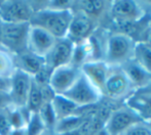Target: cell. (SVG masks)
<instances>
[{
  "label": "cell",
  "mask_w": 151,
  "mask_h": 135,
  "mask_svg": "<svg viewBox=\"0 0 151 135\" xmlns=\"http://www.w3.org/2000/svg\"><path fill=\"white\" fill-rule=\"evenodd\" d=\"M40 88V93H41V97L43 100V103H50L52 99L55 98V96L57 95L54 92V90L52 89V87L50 86V84H46L43 86H39Z\"/></svg>",
  "instance_id": "obj_30"
},
{
  "label": "cell",
  "mask_w": 151,
  "mask_h": 135,
  "mask_svg": "<svg viewBox=\"0 0 151 135\" xmlns=\"http://www.w3.org/2000/svg\"><path fill=\"white\" fill-rule=\"evenodd\" d=\"M52 109L55 112L57 120H61L64 118L70 117L72 115H75L78 109V107L70 99L65 97L64 95H58L57 94L52 102Z\"/></svg>",
  "instance_id": "obj_20"
},
{
  "label": "cell",
  "mask_w": 151,
  "mask_h": 135,
  "mask_svg": "<svg viewBox=\"0 0 151 135\" xmlns=\"http://www.w3.org/2000/svg\"><path fill=\"white\" fill-rule=\"evenodd\" d=\"M10 87H12V77H0V92L9 94Z\"/></svg>",
  "instance_id": "obj_32"
},
{
  "label": "cell",
  "mask_w": 151,
  "mask_h": 135,
  "mask_svg": "<svg viewBox=\"0 0 151 135\" xmlns=\"http://www.w3.org/2000/svg\"><path fill=\"white\" fill-rule=\"evenodd\" d=\"M31 84L32 77L30 75L20 70H14L12 76V87L9 91V97L14 107H26Z\"/></svg>",
  "instance_id": "obj_12"
},
{
  "label": "cell",
  "mask_w": 151,
  "mask_h": 135,
  "mask_svg": "<svg viewBox=\"0 0 151 135\" xmlns=\"http://www.w3.org/2000/svg\"><path fill=\"white\" fill-rule=\"evenodd\" d=\"M14 64L16 70H20L33 77L39 70L44 67V58L32 53L27 49L14 55Z\"/></svg>",
  "instance_id": "obj_16"
},
{
  "label": "cell",
  "mask_w": 151,
  "mask_h": 135,
  "mask_svg": "<svg viewBox=\"0 0 151 135\" xmlns=\"http://www.w3.org/2000/svg\"><path fill=\"white\" fill-rule=\"evenodd\" d=\"M63 95L75 103L78 107H93L98 104L104 98L103 94L88 81V79L82 73L72 87Z\"/></svg>",
  "instance_id": "obj_4"
},
{
  "label": "cell",
  "mask_w": 151,
  "mask_h": 135,
  "mask_svg": "<svg viewBox=\"0 0 151 135\" xmlns=\"http://www.w3.org/2000/svg\"><path fill=\"white\" fill-rule=\"evenodd\" d=\"M120 68L136 90L144 89L151 85V75L136 64L134 60L125 63Z\"/></svg>",
  "instance_id": "obj_17"
},
{
  "label": "cell",
  "mask_w": 151,
  "mask_h": 135,
  "mask_svg": "<svg viewBox=\"0 0 151 135\" xmlns=\"http://www.w3.org/2000/svg\"><path fill=\"white\" fill-rule=\"evenodd\" d=\"M133 60L144 71L151 75V47L143 41H137L134 49Z\"/></svg>",
  "instance_id": "obj_21"
},
{
  "label": "cell",
  "mask_w": 151,
  "mask_h": 135,
  "mask_svg": "<svg viewBox=\"0 0 151 135\" xmlns=\"http://www.w3.org/2000/svg\"><path fill=\"white\" fill-rule=\"evenodd\" d=\"M122 135H151V124L140 122L129 128Z\"/></svg>",
  "instance_id": "obj_27"
},
{
  "label": "cell",
  "mask_w": 151,
  "mask_h": 135,
  "mask_svg": "<svg viewBox=\"0 0 151 135\" xmlns=\"http://www.w3.org/2000/svg\"><path fill=\"white\" fill-rule=\"evenodd\" d=\"M0 47H1V22H0Z\"/></svg>",
  "instance_id": "obj_38"
},
{
  "label": "cell",
  "mask_w": 151,
  "mask_h": 135,
  "mask_svg": "<svg viewBox=\"0 0 151 135\" xmlns=\"http://www.w3.org/2000/svg\"><path fill=\"white\" fill-rule=\"evenodd\" d=\"M50 74H52V71H50L47 68L44 66L41 70H39V71L32 77V79H33V81L35 82L38 86H43V85H46V84H50Z\"/></svg>",
  "instance_id": "obj_28"
},
{
  "label": "cell",
  "mask_w": 151,
  "mask_h": 135,
  "mask_svg": "<svg viewBox=\"0 0 151 135\" xmlns=\"http://www.w3.org/2000/svg\"><path fill=\"white\" fill-rule=\"evenodd\" d=\"M135 40L127 33H114L106 40L104 60L110 67H121L133 60Z\"/></svg>",
  "instance_id": "obj_2"
},
{
  "label": "cell",
  "mask_w": 151,
  "mask_h": 135,
  "mask_svg": "<svg viewBox=\"0 0 151 135\" xmlns=\"http://www.w3.org/2000/svg\"><path fill=\"white\" fill-rule=\"evenodd\" d=\"M33 14L31 1H0V21L3 23H30Z\"/></svg>",
  "instance_id": "obj_7"
},
{
  "label": "cell",
  "mask_w": 151,
  "mask_h": 135,
  "mask_svg": "<svg viewBox=\"0 0 151 135\" xmlns=\"http://www.w3.org/2000/svg\"><path fill=\"white\" fill-rule=\"evenodd\" d=\"M37 114L40 119H41L45 129L54 131L55 125H56L58 120H57L55 112L52 109V103H43L39 109V111L37 112Z\"/></svg>",
  "instance_id": "obj_25"
},
{
  "label": "cell",
  "mask_w": 151,
  "mask_h": 135,
  "mask_svg": "<svg viewBox=\"0 0 151 135\" xmlns=\"http://www.w3.org/2000/svg\"><path fill=\"white\" fill-rule=\"evenodd\" d=\"M97 25L86 14L80 11H73V18L68 29L67 37L74 44L80 43L90 38L96 31Z\"/></svg>",
  "instance_id": "obj_11"
},
{
  "label": "cell",
  "mask_w": 151,
  "mask_h": 135,
  "mask_svg": "<svg viewBox=\"0 0 151 135\" xmlns=\"http://www.w3.org/2000/svg\"><path fill=\"white\" fill-rule=\"evenodd\" d=\"M151 86V85H150ZM150 86L136 90L127 100L125 105L133 109L142 121L151 123V89Z\"/></svg>",
  "instance_id": "obj_14"
},
{
  "label": "cell",
  "mask_w": 151,
  "mask_h": 135,
  "mask_svg": "<svg viewBox=\"0 0 151 135\" xmlns=\"http://www.w3.org/2000/svg\"><path fill=\"white\" fill-rule=\"evenodd\" d=\"M81 75L80 68L73 65H65L52 71L50 78V86L58 95H63L72 87L76 80Z\"/></svg>",
  "instance_id": "obj_8"
},
{
  "label": "cell",
  "mask_w": 151,
  "mask_h": 135,
  "mask_svg": "<svg viewBox=\"0 0 151 135\" xmlns=\"http://www.w3.org/2000/svg\"><path fill=\"white\" fill-rule=\"evenodd\" d=\"M29 114L30 113L26 107H18L14 105L10 107L7 109V116L12 130L24 129L28 121Z\"/></svg>",
  "instance_id": "obj_22"
},
{
  "label": "cell",
  "mask_w": 151,
  "mask_h": 135,
  "mask_svg": "<svg viewBox=\"0 0 151 135\" xmlns=\"http://www.w3.org/2000/svg\"><path fill=\"white\" fill-rule=\"evenodd\" d=\"M110 3L105 1H73L71 9L72 11H80L88 16L95 22H97L99 18L106 12V8Z\"/></svg>",
  "instance_id": "obj_18"
},
{
  "label": "cell",
  "mask_w": 151,
  "mask_h": 135,
  "mask_svg": "<svg viewBox=\"0 0 151 135\" xmlns=\"http://www.w3.org/2000/svg\"><path fill=\"white\" fill-rule=\"evenodd\" d=\"M45 130L41 119L39 118L37 113H30L27 121L25 131L27 135H39Z\"/></svg>",
  "instance_id": "obj_26"
},
{
  "label": "cell",
  "mask_w": 151,
  "mask_h": 135,
  "mask_svg": "<svg viewBox=\"0 0 151 135\" xmlns=\"http://www.w3.org/2000/svg\"><path fill=\"white\" fill-rule=\"evenodd\" d=\"M74 43L68 38L57 39L56 43L44 58V66L52 71L58 67L71 64Z\"/></svg>",
  "instance_id": "obj_10"
},
{
  "label": "cell",
  "mask_w": 151,
  "mask_h": 135,
  "mask_svg": "<svg viewBox=\"0 0 151 135\" xmlns=\"http://www.w3.org/2000/svg\"><path fill=\"white\" fill-rule=\"evenodd\" d=\"M81 73L88 81L103 94L104 85L110 71V66L105 60H91L80 67Z\"/></svg>",
  "instance_id": "obj_15"
},
{
  "label": "cell",
  "mask_w": 151,
  "mask_h": 135,
  "mask_svg": "<svg viewBox=\"0 0 151 135\" xmlns=\"http://www.w3.org/2000/svg\"><path fill=\"white\" fill-rule=\"evenodd\" d=\"M42 104H43V100H42L41 93H40V88L32 79V84L28 95L26 109H28L29 113H37Z\"/></svg>",
  "instance_id": "obj_23"
},
{
  "label": "cell",
  "mask_w": 151,
  "mask_h": 135,
  "mask_svg": "<svg viewBox=\"0 0 151 135\" xmlns=\"http://www.w3.org/2000/svg\"><path fill=\"white\" fill-rule=\"evenodd\" d=\"M59 135H83L81 133V131L79 130V128H77L76 130H73V131L67 132V133H63V134H59Z\"/></svg>",
  "instance_id": "obj_35"
},
{
  "label": "cell",
  "mask_w": 151,
  "mask_h": 135,
  "mask_svg": "<svg viewBox=\"0 0 151 135\" xmlns=\"http://www.w3.org/2000/svg\"><path fill=\"white\" fill-rule=\"evenodd\" d=\"M72 18V9L56 10L44 7L34 11L30 20V25L43 29L56 39H63L67 37Z\"/></svg>",
  "instance_id": "obj_1"
},
{
  "label": "cell",
  "mask_w": 151,
  "mask_h": 135,
  "mask_svg": "<svg viewBox=\"0 0 151 135\" xmlns=\"http://www.w3.org/2000/svg\"><path fill=\"white\" fill-rule=\"evenodd\" d=\"M144 43H146L147 45H149L151 47V28L148 29V31L146 32L145 35V39H144Z\"/></svg>",
  "instance_id": "obj_33"
},
{
  "label": "cell",
  "mask_w": 151,
  "mask_h": 135,
  "mask_svg": "<svg viewBox=\"0 0 151 135\" xmlns=\"http://www.w3.org/2000/svg\"><path fill=\"white\" fill-rule=\"evenodd\" d=\"M56 38L48 32H46L45 30L30 25L27 49L32 53L44 58L52 49L54 44L56 43Z\"/></svg>",
  "instance_id": "obj_13"
},
{
  "label": "cell",
  "mask_w": 151,
  "mask_h": 135,
  "mask_svg": "<svg viewBox=\"0 0 151 135\" xmlns=\"http://www.w3.org/2000/svg\"><path fill=\"white\" fill-rule=\"evenodd\" d=\"M148 26H149V28H151V16L149 18V21H148Z\"/></svg>",
  "instance_id": "obj_39"
},
{
  "label": "cell",
  "mask_w": 151,
  "mask_h": 135,
  "mask_svg": "<svg viewBox=\"0 0 151 135\" xmlns=\"http://www.w3.org/2000/svg\"><path fill=\"white\" fill-rule=\"evenodd\" d=\"M110 12L118 24H134L145 16L142 5L136 1H114L110 3Z\"/></svg>",
  "instance_id": "obj_9"
},
{
  "label": "cell",
  "mask_w": 151,
  "mask_h": 135,
  "mask_svg": "<svg viewBox=\"0 0 151 135\" xmlns=\"http://www.w3.org/2000/svg\"><path fill=\"white\" fill-rule=\"evenodd\" d=\"M91 135H109L108 134V132L106 131V129L104 127H102L101 129L97 130V131H95Z\"/></svg>",
  "instance_id": "obj_34"
},
{
  "label": "cell",
  "mask_w": 151,
  "mask_h": 135,
  "mask_svg": "<svg viewBox=\"0 0 151 135\" xmlns=\"http://www.w3.org/2000/svg\"><path fill=\"white\" fill-rule=\"evenodd\" d=\"M14 70V55L4 48L0 47V77L10 78Z\"/></svg>",
  "instance_id": "obj_24"
},
{
  "label": "cell",
  "mask_w": 151,
  "mask_h": 135,
  "mask_svg": "<svg viewBox=\"0 0 151 135\" xmlns=\"http://www.w3.org/2000/svg\"><path fill=\"white\" fill-rule=\"evenodd\" d=\"M142 119L127 105L114 109L108 117L104 128L109 135H122L129 128L138 124Z\"/></svg>",
  "instance_id": "obj_6"
},
{
  "label": "cell",
  "mask_w": 151,
  "mask_h": 135,
  "mask_svg": "<svg viewBox=\"0 0 151 135\" xmlns=\"http://www.w3.org/2000/svg\"><path fill=\"white\" fill-rule=\"evenodd\" d=\"M96 107L97 105H95L93 107V109L88 114H86V115H78V114H75V115H72L70 117L58 120L54 128L55 134L59 135V134L67 133V132L73 131V130H76L77 128H79L81 126V124L95 112Z\"/></svg>",
  "instance_id": "obj_19"
},
{
  "label": "cell",
  "mask_w": 151,
  "mask_h": 135,
  "mask_svg": "<svg viewBox=\"0 0 151 135\" xmlns=\"http://www.w3.org/2000/svg\"><path fill=\"white\" fill-rule=\"evenodd\" d=\"M12 128L8 120L7 111L0 112V135H10Z\"/></svg>",
  "instance_id": "obj_29"
},
{
  "label": "cell",
  "mask_w": 151,
  "mask_h": 135,
  "mask_svg": "<svg viewBox=\"0 0 151 135\" xmlns=\"http://www.w3.org/2000/svg\"><path fill=\"white\" fill-rule=\"evenodd\" d=\"M39 135H56L55 132L52 130H48V129H45L42 133H40Z\"/></svg>",
  "instance_id": "obj_37"
},
{
  "label": "cell",
  "mask_w": 151,
  "mask_h": 135,
  "mask_svg": "<svg viewBox=\"0 0 151 135\" xmlns=\"http://www.w3.org/2000/svg\"><path fill=\"white\" fill-rule=\"evenodd\" d=\"M10 135H27V134H26V131H25V128H24V129H20V130H12V132Z\"/></svg>",
  "instance_id": "obj_36"
},
{
  "label": "cell",
  "mask_w": 151,
  "mask_h": 135,
  "mask_svg": "<svg viewBox=\"0 0 151 135\" xmlns=\"http://www.w3.org/2000/svg\"><path fill=\"white\" fill-rule=\"evenodd\" d=\"M29 29L30 23L1 22V47L12 55L27 50Z\"/></svg>",
  "instance_id": "obj_3"
},
{
  "label": "cell",
  "mask_w": 151,
  "mask_h": 135,
  "mask_svg": "<svg viewBox=\"0 0 151 135\" xmlns=\"http://www.w3.org/2000/svg\"><path fill=\"white\" fill-rule=\"evenodd\" d=\"M12 99L9 97V94L0 92V112L7 111L10 107H12Z\"/></svg>",
  "instance_id": "obj_31"
},
{
  "label": "cell",
  "mask_w": 151,
  "mask_h": 135,
  "mask_svg": "<svg viewBox=\"0 0 151 135\" xmlns=\"http://www.w3.org/2000/svg\"><path fill=\"white\" fill-rule=\"evenodd\" d=\"M136 89L120 67H110L103 90V97L110 100H127Z\"/></svg>",
  "instance_id": "obj_5"
}]
</instances>
